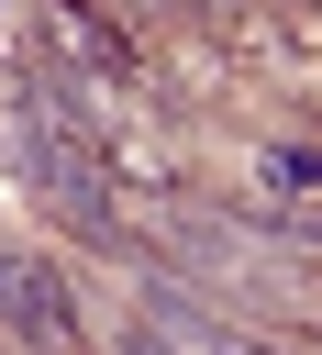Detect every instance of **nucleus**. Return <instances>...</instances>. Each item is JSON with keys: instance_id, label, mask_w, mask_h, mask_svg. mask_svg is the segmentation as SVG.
Here are the masks:
<instances>
[{"instance_id": "nucleus-1", "label": "nucleus", "mask_w": 322, "mask_h": 355, "mask_svg": "<svg viewBox=\"0 0 322 355\" xmlns=\"http://www.w3.org/2000/svg\"><path fill=\"white\" fill-rule=\"evenodd\" d=\"M0 333H22L33 355H78V300L44 255H0Z\"/></svg>"}, {"instance_id": "nucleus-3", "label": "nucleus", "mask_w": 322, "mask_h": 355, "mask_svg": "<svg viewBox=\"0 0 322 355\" xmlns=\"http://www.w3.org/2000/svg\"><path fill=\"white\" fill-rule=\"evenodd\" d=\"M44 11H56V44H67V67H78V78H133V44H122L89 0H44Z\"/></svg>"}, {"instance_id": "nucleus-5", "label": "nucleus", "mask_w": 322, "mask_h": 355, "mask_svg": "<svg viewBox=\"0 0 322 355\" xmlns=\"http://www.w3.org/2000/svg\"><path fill=\"white\" fill-rule=\"evenodd\" d=\"M200 11H211V22H244V11H255V0H200Z\"/></svg>"}, {"instance_id": "nucleus-4", "label": "nucleus", "mask_w": 322, "mask_h": 355, "mask_svg": "<svg viewBox=\"0 0 322 355\" xmlns=\"http://www.w3.org/2000/svg\"><path fill=\"white\" fill-rule=\"evenodd\" d=\"M111 355H178V344H167V322H144V333H122Z\"/></svg>"}, {"instance_id": "nucleus-2", "label": "nucleus", "mask_w": 322, "mask_h": 355, "mask_svg": "<svg viewBox=\"0 0 322 355\" xmlns=\"http://www.w3.org/2000/svg\"><path fill=\"white\" fill-rule=\"evenodd\" d=\"M255 222H266V233H300V244H322V155H300V144H266V155H255Z\"/></svg>"}]
</instances>
